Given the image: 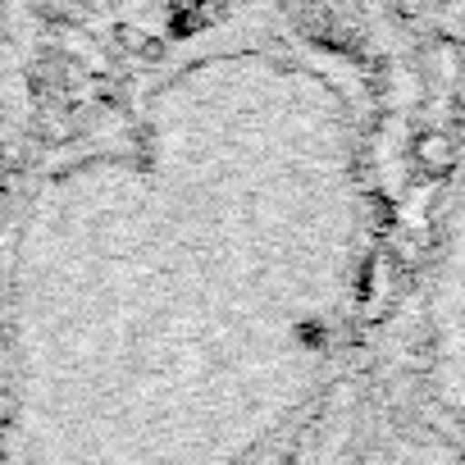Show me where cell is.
<instances>
[{
  "mask_svg": "<svg viewBox=\"0 0 465 465\" xmlns=\"http://www.w3.org/2000/svg\"><path fill=\"white\" fill-rule=\"evenodd\" d=\"M306 465H456V438H447L442 447H433V433L420 438L415 447H392V442H329L320 447L315 460Z\"/></svg>",
  "mask_w": 465,
  "mask_h": 465,
  "instance_id": "6da1fadb",
  "label": "cell"
}]
</instances>
